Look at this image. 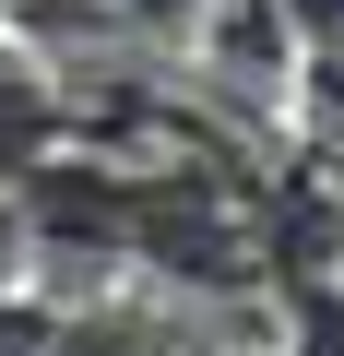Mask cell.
<instances>
[{
  "mask_svg": "<svg viewBox=\"0 0 344 356\" xmlns=\"http://www.w3.org/2000/svg\"><path fill=\"white\" fill-rule=\"evenodd\" d=\"M48 143H60V95H48V72L0 60V178H36Z\"/></svg>",
  "mask_w": 344,
  "mask_h": 356,
  "instance_id": "6da1fadb",
  "label": "cell"
},
{
  "mask_svg": "<svg viewBox=\"0 0 344 356\" xmlns=\"http://www.w3.org/2000/svg\"><path fill=\"white\" fill-rule=\"evenodd\" d=\"M142 356H214V344H142Z\"/></svg>",
  "mask_w": 344,
  "mask_h": 356,
  "instance_id": "277c9868",
  "label": "cell"
},
{
  "mask_svg": "<svg viewBox=\"0 0 344 356\" xmlns=\"http://www.w3.org/2000/svg\"><path fill=\"white\" fill-rule=\"evenodd\" d=\"M48 332H60L48 309H24V297H0V356H48Z\"/></svg>",
  "mask_w": 344,
  "mask_h": 356,
  "instance_id": "3957f363",
  "label": "cell"
},
{
  "mask_svg": "<svg viewBox=\"0 0 344 356\" xmlns=\"http://www.w3.org/2000/svg\"><path fill=\"white\" fill-rule=\"evenodd\" d=\"M297 119H309V143H320V154H344V36H332V48H309V95H297Z\"/></svg>",
  "mask_w": 344,
  "mask_h": 356,
  "instance_id": "7a4b0ae2",
  "label": "cell"
}]
</instances>
